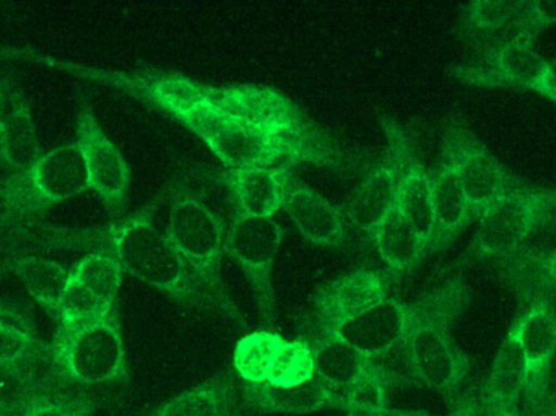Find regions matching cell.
Instances as JSON below:
<instances>
[{"instance_id":"cell-16","label":"cell","mask_w":556,"mask_h":416,"mask_svg":"<svg viewBox=\"0 0 556 416\" xmlns=\"http://www.w3.org/2000/svg\"><path fill=\"white\" fill-rule=\"evenodd\" d=\"M290 168L228 169L225 185L237 204V215L274 218L283 209Z\"/></svg>"},{"instance_id":"cell-6","label":"cell","mask_w":556,"mask_h":416,"mask_svg":"<svg viewBox=\"0 0 556 416\" xmlns=\"http://www.w3.org/2000/svg\"><path fill=\"white\" fill-rule=\"evenodd\" d=\"M87 165L77 143L45 153L29 172L0 185V229L20 228L52 205L90 191Z\"/></svg>"},{"instance_id":"cell-18","label":"cell","mask_w":556,"mask_h":416,"mask_svg":"<svg viewBox=\"0 0 556 416\" xmlns=\"http://www.w3.org/2000/svg\"><path fill=\"white\" fill-rule=\"evenodd\" d=\"M244 407L263 414L301 415L326 408H342L339 392L324 385L319 378L300 388L280 389L263 385H241Z\"/></svg>"},{"instance_id":"cell-2","label":"cell","mask_w":556,"mask_h":416,"mask_svg":"<svg viewBox=\"0 0 556 416\" xmlns=\"http://www.w3.org/2000/svg\"><path fill=\"white\" fill-rule=\"evenodd\" d=\"M313 332L333 337L369 358L404 346L414 304L389 290L381 272L356 268L320 287L311 297Z\"/></svg>"},{"instance_id":"cell-28","label":"cell","mask_w":556,"mask_h":416,"mask_svg":"<svg viewBox=\"0 0 556 416\" xmlns=\"http://www.w3.org/2000/svg\"><path fill=\"white\" fill-rule=\"evenodd\" d=\"M285 339L276 332L261 330L248 333L235 349L233 366L243 385H263L267 382L270 366Z\"/></svg>"},{"instance_id":"cell-14","label":"cell","mask_w":556,"mask_h":416,"mask_svg":"<svg viewBox=\"0 0 556 416\" xmlns=\"http://www.w3.org/2000/svg\"><path fill=\"white\" fill-rule=\"evenodd\" d=\"M511 329L525 356L526 394L531 404L541 407L556 358V310L551 298L529 303Z\"/></svg>"},{"instance_id":"cell-1","label":"cell","mask_w":556,"mask_h":416,"mask_svg":"<svg viewBox=\"0 0 556 416\" xmlns=\"http://www.w3.org/2000/svg\"><path fill=\"white\" fill-rule=\"evenodd\" d=\"M0 58L48 65L129 94L191 130L228 169L313 165L352 173L369 166L277 88L211 85L155 68L108 71L23 48L3 49Z\"/></svg>"},{"instance_id":"cell-26","label":"cell","mask_w":556,"mask_h":416,"mask_svg":"<svg viewBox=\"0 0 556 416\" xmlns=\"http://www.w3.org/2000/svg\"><path fill=\"white\" fill-rule=\"evenodd\" d=\"M7 270H12L22 281L29 297L42 307L54 314L59 300L67 287L71 272L58 262L36 255H18L7 261Z\"/></svg>"},{"instance_id":"cell-11","label":"cell","mask_w":556,"mask_h":416,"mask_svg":"<svg viewBox=\"0 0 556 416\" xmlns=\"http://www.w3.org/2000/svg\"><path fill=\"white\" fill-rule=\"evenodd\" d=\"M451 75L470 87L515 88L545 97L548 61L532 42L513 35L492 42L472 64L456 65Z\"/></svg>"},{"instance_id":"cell-4","label":"cell","mask_w":556,"mask_h":416,"mask_svg":"<svg viewBox=\"0 0 556 416\" xmlns=\"http://www.w3.org/2000/svg\"><path fill=\"white\" fill-rule=\"evenodd\" d=\"M162 201L163 192L136 215L101 235V254L116 259L124 274L155 288L182 306L220 313L214 298L195 280L166 232L156 228L153 215Z\"/></svg>"},{"instance_id":"cell-24","label":"cell","mask_w":556,"mask_h":416,"mask_svg":"<svg viewBox=\"0 0 556 416\" xmlns=\"http://www.w3.org/2000/svg\"><path fill=\"white\" fill-rule=\"evenodd\" d=\"M526 388L525 356L513 329L503 340L492 371L483 389V414L493 416L503 411H518L519 398Z\"/></svg>"},{"instance_id":"cell-23","label":"cell","mask_w":556,"mask_h":416,"mask_svg":"<svg viewBox=\"0 0 556 416\" xmlns=\"http://www.w3.org/2000/svg\"><path fill=\"white\" fill-rule=\"evenodd\" d=\"M306 340L314 350L317 378L339 394L379 368L376 360L333 337L309 333Z\"/></svg>"},{"instance_id":"cell-39","label":"cell","mask_w":556,"mask_h":416,"mask_svg":"<svg viewBox=\"0 0 556 416\" xmlns=\"http://www.w3.org/2000/svg\"><path fill=\"white\" fill-rule=\"evenodd\" d=\"M2 146H3V121H2V117H0V153H2Z\"/></svg>"},{"instance_id":"cell-13","label":"cell","mask_w":556,"mask_h":416,"mask_svg":"<svg viewBox=\"0 0 556 416\" xmlns=\"http://www.w3.org/2000/svg\"><path fill=\"white\" fill-rule=\"evenodd\" d=\"M75 143L84 155L91 191L111 212H123L130 186L129 163L106 136L88 103H81L78 111Z\"/></svg>"},{"instance_id":"cell-21","label":"cell","mask_w":556,"mask_h":416,"mask_svg":"<svg viewBox=\"0 0 556 416\" xmlns=\"http://www.w3.org/2000/svg\"><path fill=\"white\" fill-rule=\"evenodd\" d=\"M433 205L434 232L428 254L446 248L472 216L459 173L456 166L443 156L440 168L434 173Z\"/></svg>"},{"instance_id":"cell-8","label":"cell","mask_w":556,"mask_h":416,"mask_svg":"<svg viewBox=\"0 0 556 416\" xmlns=\"http://www.w3.org/2000/svg\"><path fill=\"white\" fill-rule=\"evenodd\" d=\"M554 219L556 189H515L482 213L470 255L479 261L508 257Z\"/></svg>"},{"instance_id":"cell-34","label":"cell","mask_w":556,"mask_h":416,"mask_svg":"<svg viewBox=\"0 0 556 416\" xmlns=\"http://www.w3.org/2000/svg\"><path fill=\"white\" fill-rule=\"evenodd\" d=\"M447 416H485L482 401L473 394H464L456 399Z\"/></svg>"},{"instance_id":"cell-38","label":"cell","mask_w":556,"mask_h":416,"mask_svg":"<svg viewBox=\"0 0 556 416\" xmlns=\"http://www.w3.org/2000/svg\"><path fill=\"white\" fill-rule=\"evenodd\" d=\"M493 416H521L518 411H503Z\"/></svg>"},{"instance_id":"cell-12","label":"cell","mask_w":556,"mask_h":416,"mask_svg":"<svg viewBox=\"0 0 556 416\" xmlns=\"http://www.w3.org/2000/svg\"><path fill=\"white\" fill-rule=\"evenodd\" d=\"M281 239L283 229L274 218L237 215L227 232V252L247 275L266 324L273 323V274Z\"/></svg>"},{"instance_id":"cell-25","label":"cell","mask_w":556,"mask_h":416,"mask_svg":"<svg viewBox=\"0 0 556 416\" xmlns=\"http://www.w3.org/2000/svg\"><path fill=\"white\" fill-rule=\"evenodd\" d=\"M434 173H431L418 160L417 152H412L402 173L397 192V207L412 223L421 241L430 251L434 232L433 205Z\"/></svg>"},{"instance_id":"cell-36","label":"cell","mask_w":556,"mask_h":416,"mask_svg":"<svg viewBox=\"0 0 556 416\" xmlns=\"http://www.w3.org/2000/svg\"><path fill=\"white\" fill-rule=\"evenodd\" d=\"M26 402H9L0 392V416H12L15 412L25 411Z\"/></svg>"},{"instance_id":"cell-22","label":"cell","mask_w":556,"mask_h":416,"mask_svg":"<svg viewBox=\"0 0 556 416\" xmlns=\"http://www.w3.org/2000/svg\"><path fill=\"white\" fill-rule=\"evenodd\" d=\"M371 236L392 278L410 274L428 254L427 244L397 204L382 216Z\"/></svg>"},{"instance_id":"cell-27","label":"cell","mask_w":556,"mask_h":416,"mask_svg":"<svg viewBox=\"0 0 556 416\" xmlns=\"http://www.w3.org/2000/svg\"><path fill=\"white\" fill-rule=\"evenodd\" d=\"M525 0L509 2V0H479L469 3L464 10L460 29L464 35L473 38H492V36L515 35L516 26L521 18Z\"/></svg>"},{"instance_id":"cell-7","label":"cell","mask_w":556,"mask_h":416,"mask_svg":"<svg viewBox=\"0 0 556 416\" xmlns=\"http://www.w3.org/2000/svg\"><path fill=\"white\" fill-rule=\"evenodd\" d=\"M51 355L58 375L84 388L130 378L117 307L85 326L58 329Z\"/></svg>"},{"instance_id":"cell-41","label":"cell","mask_w":556,"mask_h":416,"mask_svg":"<svg viewBox=\"0 0 556 416\" xmlns=\"http://www.w3.org/2000/svg\"><path fill=\"white\" fill-rule=\"evenodd\" d=\"M7 270V265L0 264V272Z\"/></svg>"},{"instance_id":"cell-19","label":"cell","mask_w":556,"mask_h":416,"mask_svg":"<svg viewBox=\"0 0 556 416\" xmlns=\"http://www.w3.org/2000/svg\"><path fill=\"white\" fill-rule=\"evenodd\" d=\"M3 146L0 162L12 168L13 173H26L45 155L39 142L38 129L33 121L26 98L15 87L5 88L2 98Z\"/></svg>"},{"instance_id":"cell-37","label":"cell","mask_w":556,"mask_h":416,"mask_svg":"<svg viewBox=\"0 0 556 416\" xmlns=\"http://www.w3.org/2000/svg\"><path fill=\"white\" fill-rule=\"evenodd\" d=\"M349 416H388L389 412L365 411V408H350Z\"/></svg>"},{"instance_id":"cell-33","label":"cell","mask_w":556,"mask_h":416,"mask_svg":"<svg viewBox=\"0 0 556 416\" xmlns=\"http://www.w3.org/2000/svg\"><path fill=\"white\" fill-rule=\"evenodd\" d=\"M23 416H93V405L81 399L38 394L26 401Z\"/></svg>"},{"instance_id":"cell-31","label":"cell","mask_w":556,"mask_h":416,"mask_svg":"<svg viewBox=\"0 0 556 416\" xmlns=\"http://www.w3.org/2000/svg\"><path fill=\"white\" fill-rule=\"evenodd\" d=\"M114 307L116 306L104 303L84 285L68 277L67 287H65L54 311L59 324L58 329H72V327L93 323V320L106 316Z\"/></svg>"},{"instance_id":"cell-35","label":"cell","mask_w":556,"mask_h":416,"mask_svg":"<svg viewBox=\"0 0 556 416\" xmlns=\"http://www.w3.org/2000/svg\"><path fill=\"white\" fill-rule=\"evenodd\" d=\"M545 98L556 103V59L548 62L547 87H545Z\"/></svg>"},{"instance_id":"cell-17","label":"cell","mask_w":556,"mask_h":416,"mask_svg":"<svg viewBox=\"0 0 556 416\" xmlns=\"http://www.w3.org/2000/svg\"><path fill=\"white\" fill-rule=\"evenodd\" d=\"M244 408L241 386L227 369L143 416H243Z\"/></svg>"},{"instance_id":"cell-9","label":"cell","mask_w":556,"mask_h":416,"mask_svg":"<svg viewBox=\"0 0 556 416\" xmlns=\"http://www.w3.org/2000/svg\"><path fill=\"white\" fill-rule=\"evenodd\" d=\"M441 156L456 166L472 215L479 218L502 196L526 188L525 182L490 152L460 116L450 117L444 126Z\"/></svg>"},{"instance_id":"cell-32","label":"cell","mask_w":556,"mask_h":416,"mask_svg":"<svg viewBox=\"0 0 556 416\" xmlns=\"http://www.w3.org/2000/svg\"><path fill=\"white\" fill-rule=\"evenodd\" d=\"M556 25V0L545 2V0H525L521 18L516 26L515 35L526 41L535 45L544 29Z\"/></svg>"},{"instance_id":"cell-20","label":"cell","mask_w":556,"mask_h":416,"mask_svg":"<svg viewBox=\"0 0 556 416\" xmlns=\"http://www.w3.org/2000/svg\"><path fill=\"white\" fill-rule=\"evenodd\" d=\"M503 281L528 306L539 298L556 294V248H521L500 259Z\"/></svg>"},{"instance_id":"cell-40","label":"cell","mask_w":556,"mask_h":416,"mask_svg":"<svg viewBox=\"0 0 556 416\" xmlns=\"http://www.w3.org/2000/svg\"><path fill=\"white\" fill-rule=\"evenodd\" d=\"M9 314H12V313H9V311H0V319H3V317L9 316Z\"/></svg>"},{"instance_id":"cell-29","label":"cell","mask_w":556,"mask_h":416,"mask_svg":"<svg viewBox=\"0 0 556 416\" xmlns=\"http://www.w3.org/2000/svg\"><path fill=\"white\" fill-rule=\"evenodd\" d=\"M316 378L314 350L306 339L285 340L270 366L267 385L274 388H300Z\"/></svg>"},{"instance_id":"cell-3","label":"cell","mask_w":556,"mask_h":416,"mask_svg":"<svg viewBox=\"0 0 556 416\" xmlns=\"http://www.w3.org/2000/svg\"><path fill=\"white\" fill-rule=\"evenodd\" d=\"M470 303L464 272L414 301V317L405 337L412 378L431 391L456 398L470 373V360L454 340L453 329Z\"/></svg>"},{"instance_id":"cell-30","label":"cell","mask_w":556,"mask_h":416,"mask_svg":"<svg viewBox=\"0 0 556 416\" xmlns=\"http://www.w3.org/2000/svg\"><path fill=\"white\" fill-rule=\"evenodd\" d=\"M71 277L104 303L116 306L117 294L124 278L123 267L117 264L116 259L101 252L85 255L72 268Z\"/></svg>"},{"instance_id":"cell-5","label":"cell","mask_w":556,"mask_h":416,"mask_svg":"<svg viewBox=\"0 0 556 416\" xmlns=\"http://www.w3.org/2000/svg\"><path fill=\"white\" fill-rule=\"evenodd\" d=\"M169 196L172 205L166 236L195 280L214 298L222 316L247 329L240 307L231 300L224 280L228 232L224 219L186 182L173 186Z\"/></svg>"},{"instance_id":"cell-10","label":"cell","mask_w":556,"mask_h":416,"mask_svg":"<svg viewBox=\"0 0 556 416\" xmlns=\"http://www.w3.org/2000/svg\"><path fill=\"white\" fill-rule=\"evenodd\" d=\"M386 149L378 163L371 166L362 185L346 202L343 213L359 231L371 235L382 216L397 204L399 185L414 140L395 117H381Z\"/></svg>"},{"instance_id":"cell-15","label":"cell","mask_w":556,"mask_h":416,"mask_svg":"<svg viewBox=\"0 0 556 416\" xmlns=\"http://www.w3.org/2000/svg\"><path fill=\"white\" fill-rule=\"evenodd\" d=\"M283 210L303 238L313 244L339 249L349 241V219L343 210L293 176L287 185Z\"/></svg>"}]
</instances>
